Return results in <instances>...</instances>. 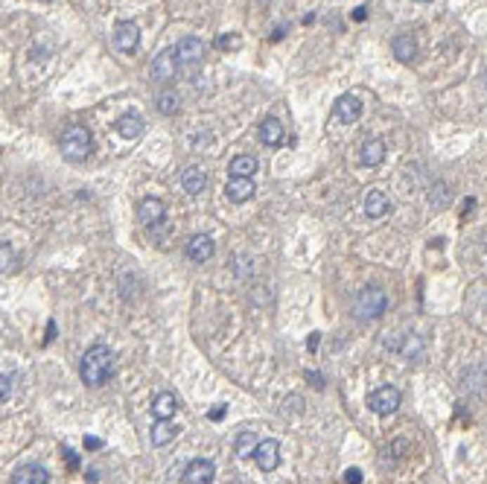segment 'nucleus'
<instances>
[{"instance_id":"obj_1","label":"nucleus","mask_w":487,"mask_h":484,"mask_svg":"<svg viewBox=\"0 0 487 484\" xmlns=\"http://www.w3.org/2000/svg\"><path fill=\"white\" fill-rule=\"evenodd\" d=\"M114 371V353L108 351L105 344H93L91 351L82 356V365H79V377L85 385H91V388H100V385L108 382Z\"/></svg>"},{"instance_id":"obj_2","label":"nucleus","mask_w":487,"mask_h":484,"mask_svg":"<svg viewBox=\"0 0 487 484\" xmlns=\"http://www.w3.org/2000/svg\"><path fill=\"white\" fill-rule=\"evenodd\" d=\"M93 149V138L85 126H67L62 134V155L70 164H82Z\"/></svg>"},{"instance_id":"obj_3","label":"nucleus","mask_w":487,"mask_h":484,"mask_svg":"<svg viewBox=\"0 0 487 484\" xmlns=\"http://www.w3.org/2000/svg\"><path fill=\"white\" fill-rule=\"evenodd\" d=\"M385 309H388V295L382 292L379 286H365L362 292L356 295V301H353V313L359 318H365V321L379 318Z\"/></svg>"},{"instance_id":"obj_4","label":"nucleus","mask_w":487,"mask_h":484,"mask_svg":"<svg viewBox=\"0 0 487 484\" xmlns=\"http://www.w3.org/2000/svg\"><path fill=\"white\" fill-rule=\"evenodd\" d=\"M172 53H175V65H178V70H184V73H196L204 62V44L196 35L181 38L178 47H175Z\"/></svg>"},{"instance_id":"obj_5","label":"nucleus","mask_w":487,"mask_h":484,"mask_svg":"<svg viewBox=\"0 0 487 484\" xmlns=\"http://www.w3.org/2000/svg\"><path fill=\"white\" fill-rule=\"evenodd\" d=\"M400 405V391L394 388V385H382V388H377L374 394H368V409H371L374 414H394Z\"/></svg>"},{"instance_id":"obj_6","label":"nucleus","mask_w":487,"mask_h":484,"mask_svg":"<svg viewBox=\"0 0 487 484\" xmlns=\"http://www.w3.org/2000/svg\"><path fill=\"white\" fill-rule=\"evenodd\" d=\"M111 41H114V47L120 50V53H134L138 50V44H141V30H138V24H131V21H120L114 27V35H111Z\"/></svg>"},{"instance_id":"obj_7","label":"nucleus","mask_w":487,"mask_h":484,"mask_svg":"<svg viewBox=\"0 0 487 484\" xmlns=\"http://www.w3.org/2000/svg\"><path fill=\"white\" fill-rule=\"evenodd\" d=\"M149 73H152V79H155V82H161V85L172 82V79H175V73H178V65H175V53H172V50H161V53L152 59Z\"/></svg>"},{"instance_id":"obj_8","label":"nucleus","mask_w":487,"mask_h":484,"mask_svg":"<svg viewBox=\"0 0 487 484\" xmlns=\"http://www.w3.org/2000/svg\"><path fill=\"white\" fill-rule=\"evenodd\" d=\"M362 117V103H359V96L353 93H342L336 105H333V120H339L342 126H350V123H356Z\"/></svg>"},{"instance_id":"obj_9","label":"nucleus","mask_w":487,"mask_h":484,"mask_svg":"<svg viewBox=\"0 0 487 484\" xmlns=\"http://www.w3.org/2000/svg\"><path fill=\"white\" fill-rule=\"evenodd\" d=\"M254 461H257V467L263 473H271V470H278V464H280V443L278 440H260L257 447H254Z\"/></svg>"},{"instance_id":"obj_10","label":"nucleus","mask_w":487,"mask_h":484,"mask_svg":"<svg viewBox=\"0 0 487 484\" xmlns=\"http://www.w3.org/2000/svg\"><path fill=\"white\" fill-rule=\"evenodd\" d=\"M213 476H216V467H213V461H207V458L190 461L187 470H184V481L187 484H210Z\"/></svg>"},{"instance_id":"obj_11","label":"nucleus","mask_w":487,"mask_h":484,"mask_svg":"<svg viewBox=\"0 0 487 484\" xmlns=\"http://www.w3.org/2000/svg\"><path fill=\"white\" fill-rule=\"evenodd\" d=\"M164 213H167V207H164V202L161 199H155V196H146V199H141V204H138V219L143 222V225H158V222H164Z\"/></svg>"},{"instance_id":"obj_12","label":"nucleus","mask_w":487,"mask_h":484,"mask_svg":"<svg viewBox=\"0 0 487 484\" xmlns=\"http://www.w3.org/2000/svg\"><path fill=\"white\" fill-rule=\"evenodd\" d=\"M213 251H216V245H213V240L207 234H196L187 242V257L193 263H207L213 257Z\"/></svg>"},{"instance_id":"obj_13","label":"nucleus","mask_w":487,"mask_h":484,"mask_svg":"<svg viewBox=\"0 0 487 484\" xmlns=\"http://www.w3.org/2000/svg\"><path fill=\"white\" fill-rule=\"evenodd\" d=\"M12 484H50V473L38 464H24V467L15 470Z\"/></svg>"},{"instance_id":"obj_14","label":"nucleus","mask_w":487,"mask_h":484,"mask_svg":"<svg viewBox=\"0 0 487 484\" xmlns=\"http://www.w3.org/2000/svg\"><path fill=\"white\" fill-rule=\"evenodd\" d=\"M254 192H257V187H254V181H251V178H230L228 187H225V196H228L233 204L248 202L251 196H254Z\"/></svg>"},{"instance_id":"obj_15","label":"nucleus","mask_w":487,"mask_h":484,"mask_svg":"<svg viewBox=\"0 0 487 484\" xmlns=\"http://www.w3.org/2000/svg\"><path fill=\"white\" fill-rule=\"evenodd\" d=\"M117 134L120 138H126V140H138L141 134H143V129H146V123H143V117L141 114H123L120 120H117Z\"/></svg>"},{"instance_id":"obj_16","label":"nucleus","mask_w":487,"mask_h":484,"mask_svg":"<svg viewBox=\"0 0 487 484\" xmlns=\"http://www.w3.org/2000/svg\"><path fill=\"white\" fill-rule=\"evenodd\" d=\"M391 50H394V55L403 65H408V62H415V55H417V41L408 32H400V35H394Z\"/></svg>"},{"instance_id":"obj_17","label":"nucleus","mask_w":487,"mask_h":484,"mask_svg":"<svg viewBox=\"0 0 487 484\" xmlns=\"http://www.w3.org/2000/svg\"><path fill=\"white\" fill-rule=\"evenodd\" d=\"M181 187L190 192V196H199V192L207 187V172L202 166H187L181 172Z\"/></svg>"},{"instance_id":"obj_18","label":"nucleus","mask_w":487,"mask_h":484,"mask_svg":"<svg viewBox=\"0 0 487 484\" xmlns=\"http://www.w3.org/2000/svg\"><path fill=\"white\" fill-rule=\"evenodd\" d=\"M391 210V202H388V196L382 190H371V192H365V213L371 219H379L385 216V213Z\"/></svg>"},{"instance_id":"obj_19","label":"nucleus","mask_w":487,"mask_h":484,"mask_svg":"<svg viewBox=\"0 0 487 484\" xmlns=\"http://www.w3.org/2000/svg\"><path fill=\"white\" fill-rule=\"evenodd\" d=\"M175 412H178V397H175V394L164 391V394L155 397V403H152V414H155V420H172Z\"/></svg>"},{"instance_id":"obj_20","label":"nucleus","mask_w":487,"mask_h":484,"mask_svg":"<svg viewBox=\"0 0 487 484\" xmlns=\"http://www.w3.org/2000/svg\"><path fill=\"white\" fill-rule=\"evenodd\" d=\"M359 158L365 166H379L385 161V143L379 138H371V140H365L362 143V152H359Z\"/></svg>"},{"instance_id":"obj_21","label":"nucleus","mask_w":487,"mask_h":484,"mask_svg":"<svg viewBox=\"0 0 487 484\" xmlns=\"http://www.w3.org/2000/svg\"><path fill=\"white\" fill-rule=\"evenodd\" d=\"M283 138H286V131H283L280 120H275V117L263 120V126H260V143H266V146L275 149V146L283 143Z\"/></svg>"},{"instance_id":"obj_22","label":"nucleus","mask_w":487,"mask_h":484,"mask_svg":"<svg viewBox=\"0 0 487 484\" xmlns=\"http://www.w3.org/2000/svg\"><path fill=\"white\" fill-rule=\"evenodd\" d=\"M228 172H230V178H251L257 172V158L254 155H237V158L230 161Z\"/></svg>"},{"instance_id":"obj_23","label":"nucleus","mask_w":487,"mask_h":484,"mask_svg":"<svg viewBox=\"0 0 487 484\" xmlns=\"http://www.w3.org/2000/svg\"><path fill=\"white\" fill-rule=\"evenodd\" d=\"M155 108H158L164 117H172V114H178V108H181L178 93H175V91H161L158 96H155Z\"/></svg>"},{"instance_id":"obj_24","label":"nucleus","mask_w":487,"mask_h":484,"mask_svg":"<svg viewBox=\"0 0 487 484\" xmlns=\"http://www.w3.org/2000/svg\"><path fill=\"white\" fill-rule=\"evenodd\" d=\"M175 435H178V426H175L172 420H158L152 429V443L155 447H164V443H169Z\"/></svg>"},{"instance_id":"obj_25","label":"nucleus","mask_w":487,"mask_h":484,"mask_svg":"<svg viewBox=\"0 0 487 484\" xmlns=\"http://www.w3.org/2000/svg\"><path fill=\"white\" fill-rule=\"evenodd\" d=\"M15 268H18V251L9 245V242H4V245H0V275H12L15 272Z\"/></svg>"},{"instance_id":"obj_26","label":"nucleus","mask_w":487,"mask_h":484,"mask_svg":"<svg viewBox=\"0 0 487 484\" xmlns=\"http://www.w3.org/2000/svg\"><path fill=\"white\" fill-rule=\"evenodd\" d=\"M429 204L438 207V210L450 204V187H446L443 181H435V187L429 190Z\"/></svg>"},{"instance_id":"obj_27","label":"nucleus","mask_w":487,"mask_h":484,"mask_svg":"<svg viewBox=\"0 0 487 484\" xmlns=\"http://www.w3.org/2000/svg\"><path fill=\"white\" fill-rule=\"evenodd\" d=\"M254 447H257V435L251 432V429L240 432V438H237V455H240V458H245V455L254 452Z\"/></svg>"},{"instance_id":"obj_28","label":"nucleus","mask_w":487,"mask_h":484,"mask_svg":"<svg viewBox=\"0 0 487 484\" xmlns=\"http://www.w3.org/2000/svg\"><path fill=\"white\" fill-rule=\"evenodd\" d=\"M15 391V379L9 374H0V403H6Z\"/></svg>"},{"instance_id":"obj_29","label":"nucleus","mask_w":487,"mask_h":484,"mask_svg":"<svg viewBox=\"0 0 487 484\" xmlns=\"http://www.w3.org/2000/svg\"><path fill=\"white\" fill-rule=\"evenodd\" d=\"M216 44H219L222 50H237V47H240V38H237V35H222Z\"/></svg>"},{"instance_id":"obj_30","label":"nucleus","mask_w":487,"mask_h":484,"mask_svg":"<svg viewBox=\"0 0 487 484\" xmlns=\"http://www.w3.org/2000/svg\"><path fill=\"white\" fill-rule=\"evenodd\" d=\"M344 484H362V473H359L356 467H350V470L344 473Z\"/></svg>"},{"instance_id":"obj_31","label":"nucleus","mask_w":487,"mask_h":484,"mask_svg":"<svg viewBox=\"0 0 487 484\" xmlns=\"http://www.w3.org/2000/svg\"><path fill=\"white\" fill-rule=\"evenodd\" d=\"M100 447H103V440H100V438H93V435L85 438V450H100Z\"/></svg>"},{"instance_id":"obj_32","label":"nucleus","mask_w":487,"mask_h":484,"mask_svg":"<svg viewBox=\"0 0 487 484\" xmlns=\"http://www.w3.org/2000/svg\"><path fill=\"white\" fill-rule=\"evenodd\" d=\"M225 412H228L225 405H216V409H210V414H207V417H210V420H222V417H225Z\"/></svg>"},{"instance_id":"obj_33","label":"nucleus","mask_w":487,"mask_h":484,"mask_svg":"<svg viewBox=\"0 0 487 484\" xmlns=\"http://www.w3.org/2000/svg\"><path fill=\"white\" fill-rule=\"evenodd\" d=\"M318 344H321V333H313V336H309V341H306V347H309V351H316Z\"/></svg>"},{"instance_id":"obj_34","label":"nucleus","mask_w":487,"mask_h":484,"mask_svg":"<svg viewBox=\"0 0 487 484\" xmlns=\"http://www.w3.org/2000/svg\"><path fill=\"white\" fill-rule=\"evenodd\" d=\"M65 455H67V464H70V467H73V470H76V467H79V458H76V455H73V452H70L67 447H65Z\"/></svg>"},{"instance_id":"obj_35","label":"nucleus","mask_w":487,"mask_h":484,"mask_svg":"<svg viewBox=\"0 0 487 484\" xmlns=\"http://www.w3.org/2000/svg\"><path fill=\"white\" fill-rule=\"evenodd\" d=\"M362 18H368V6H359V9L353 12V21H362Z\"/></svg>"},{"instance_id":"obj_36","label":"nucleus","mask_w":487,"mask_h":484,"mask_svg":"<svg viewBox=\"0 0 487 484\" xmlns=\"http://www.w3.org/2000/svg\"><path fill=\"white\" fill-rule=\"evenodd\" d=\"M53 339H56V324H53V321H50V324H47V339H44V341H47V344H50V341H53Z\"/></svg>"},{"instance_id":"obj_37","label":"nucleus","mask_w":487,"mask_h":484,"mask_svg":"<svg viewBox=\"0 0 487 484\" xmlns=\"http://www.w3.org/2000/svg\"><path fill=\"white\" fill-rule=\"evenodd\" d=\"M420 4H432V0H420Z\"/></svg>"}]
</instances>
